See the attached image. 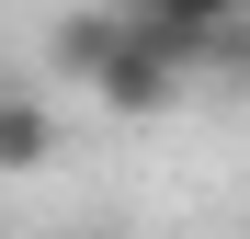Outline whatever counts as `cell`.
<instances>
[{
	"instance_id": "1",
	"label": "cell",
	"mask_w": 250,
	"mask_h": 239,
	"mask_svg": "<svg viewBox=\"0 0 250 239\" xmlns=\"http://www.w3.org/2000/svg\"><path fill=\"white\" fill-rule=\"evenodd\" d=\"M182 80H193V57H171L137 12H125V46H114V68L91 80V91H103V114H137V126H148V114H171V103H182Z\"/></svg>"
},
{
	"instance_id": "2",
	"label": "cell",
	"mask_w": 250,
	"mask_h": 239,
	"mask_svg": "<svg viewBox=\"0 0 250 239\" xmlns=\"http://www.w3.org/2000/svg\"><path fill=\"white\" fill-rule=\"evenodd\" d=\"M125 12H137V23H148L171 57H193V68H205V46H216V34L250 12V0H125Z\"/></svg>"
},
{
	"instance_id": "3",
	"label": "cell",
	"mask_w": 250,
	"mask_h": 239,
	"mask_svg": "<svg viewBox=\"0 0 250 239\" xmlns=\"http://www.w3.org/2000/svg\"><path fill=\"white\" fill-rule=\"evenodd\" d=\"M114 46H125V0H80V12L57 23V80L91 91V80L114 68Z\"/></svg>"
},
{
	"instance_id": "4",
	"label": "cell",
	"mask_w": 250,
	"mask_h": 239,
	"mask_svg": "<svg viewBox=\"0 0 250 239\" xmlns=\"http://www.w3.org/2000/svg\"><path fill=\"white\" fill-rule=\"evenodd\" d=\"M57 159V114L46 91H0V171H46Z\"/></svg>"
},
{
	"instance_id": "5",
	"label": "cell",
	"mask_w": 250,
	"mask_h": 239,
	"mask_svg": "<svg viewBox=\"0 0 250 239\" xmlns=\"http://www.w3.org/2000/svg\"><path fill=\"white\" fill-rule=\"evenodd\" d=\"M205 80H216V91H250V12L216 34V46H205Z\"/></svg>"
}]
</instances>
